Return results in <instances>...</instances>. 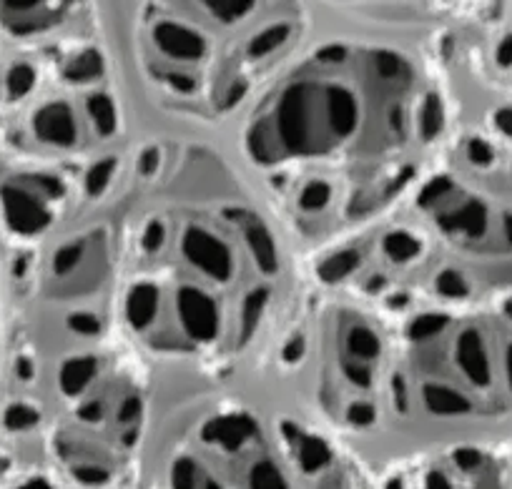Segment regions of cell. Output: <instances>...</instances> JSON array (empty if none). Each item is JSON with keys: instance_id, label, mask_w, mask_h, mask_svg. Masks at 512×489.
Wrapping results in <instances>:
<instances>
[{"instance_id": "obj_2", "label": "cell", "mask_w": 512, "mask_h": 489, "mask_svg": "<svg viewBox=\"0 0 512 489\" xmlns=\"http://www.w3.org/2000/svg\"><path fill=\"white\" fill-rule=\"evenodd\" d=\"M134 133L221 138L322 21L317 0H93Z\"/></svg>"}, {"instance_id": "obj_1", "label": "cell", "mask_w": 512, "mask_h": 489, "mask_svg": "<svg viewBox=\"0 0 512 489\" xmlns=\"http://www.w3.org/2000/svg\"><path fill=\"white\" fill-rule=\"evenodd\" d=\"M455 123L435 36L322 16L216 141L312 261L397 214L437 169Z\"/></svg>"}]
</instances>
